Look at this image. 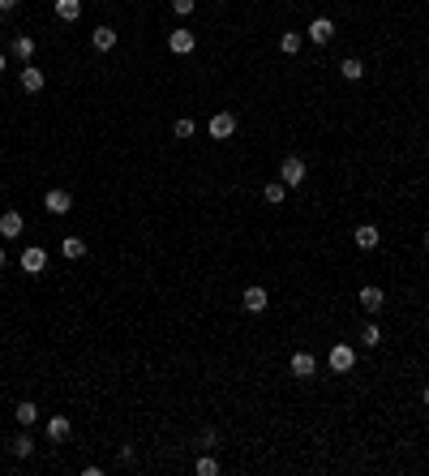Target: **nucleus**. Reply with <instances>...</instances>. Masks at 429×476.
Here are the masks:
<instances>
[{"label": "nucleus", "instance_id": "obj_1", "mask_svg": "<svg viewBox=\"0 0 429 476\" xmlns=\"http://www.w3.org/2000/svg\"><path fill=\"white\" fill-rule=\"evenodd\" d=\"M326 365H330V373H352L356 369L352 343H335V347H330V356H326Z\"/></svg>", "mask_w": 429, "mask_h": 476}, {"label": "nucleus", "instance_id": "obj_2", "mask_svg": "<svg viewBox=\"0 0 429 476\" xmlns=\"http://www.w3.org/2000/svg\"><path fill=\"white\" fill-rule=\"evenodd\" d=\"M18 262H22L26 275H43V271H47V249H43V245H26Z\"/></svg>", "mask_w": 429, "mask_h": 476}, {"label": "nucleus", "instance_id": "obj_3", "mask_svg": "<svg viewBox=\"0 0 429 476\" xmlns=\"http://www.w3.org/2000/svg\"><path fill=\"white\" fill-rule=\"evenodd\" d=\"M279 181L288 185V189H296V185H305V159H296V155H288L279 163Z\"/></svg>", "mask_w": 429, "mask_h": 476}, {"label": "nucleus", "instance_id": "obj_4", "mask_svg": "<svg viewBox=\"0 0 429 476\" xmlns=\"http://www.w3.org/2000/svg\"><path fill=\"white\" fill-rule=\"evenodd\" d=\"M43 211H47V215H69V211H73V194H69V189H47Z\"/></svg>", "mask_w": 429, "mask_h": 476}, {"label": "nucleus", "instance_id": "obj_5", "mask_svg": "<svg viewBox=\"0 0 429 476\" xmlns=\"http://www.w3.org/2000/svg\"><path fill=\"white\" fill-rule=\"evenodd\" d=\"M194 47H198V35H194V30L177 26V30H172V35H168V52H177V56H189V52H194Z\"/></svg>", "mask_w": 429, "mask_h": 476}, {"label": "nucleus", "instance_id": "obj_6", "mask_svg": "<svg viewBox=\"0 0 429 476\" xmlns=\"http://www.w3.org/2000/svg\"><path fill=\"white\" fill-rule=\"evenodd\" d=\"M305 39H309V43H317V47H326L330 39H335V22H330V18H313V22H309V30H305Z\"/></svg>", "mask_w": 429, "mask_h": 476}, {"label": "nucleus", "instance_id": "obj_7", "mask_svg": "<svg viewBox=\"0 0 429 476\" xmlns=\"http://www.w3.org/2000/svg\"><path fill=\"white\" fill-rule=\"evenodd\" d=\"M206 129H211V137H215V142H228V137L236 133V116H232V112H215Z\"/></svg>", "mask_w": 429, "mask_h": 476}, {"label": "nucleus", "instance_id": "obj_8", "mask_svg": "<svg viewBox=\"0 0 429 476\" xmlns=\"http://www.w3.org/2000/svg\"><path fill=\"white\" fill-rule=\"evenodd\" d=\"M22 232H26V219L18 211H5V215H0V236H5V241H18Z\"/></svg>", "mask_w": 429, "mask_h": 476}, {"label": "nucleus", "instance_id": "obj_9", "mask_svg": "<svg viewBox=\"0 0 429 476\" xmlns=\"http://www.w3.org/2000/svg\"><path fill=\"white\" fill-rule=\"evenodd\" d=\"M35 47H39V43H35V35H18V39L9 43V56H13V60H22V65H30Z\"/></svg>", "mask_w": 429, "mask_h": 476}, {"label": "nucleus", "instance_id": "obj_10", "mask_svg": "<svg viewBox=\"0 0 429 476\" xmlns=\"http://www.w3.org/2000/svg\"><path fill=\"white\" fill-rule=\"evenodd\" d=\"M116 39H120V35H116L112 26H94V30H90V47H94V52H112Z\"/></svg>", "mask_w": 429, "mask_h": 476}, {"label": "nucleus", "instance_id": "obj_11", "mask_svg": "<svg viewBox=\"0 0 429 476\" xmlns=\"http://www.w3.org/2000/svg\"><path fill=\"white\" fill-rule=\"evenodd\" d=\"M266 300H271V296H266V288L249 283V288H245V296H241V305H245L249 313H266Z\"/></svg>", "mask_w": 429, "mask_h": 476}, {"label": "nucleus", "instance_id": "obj_12", "mask_svg": "<svg viewBox=\"0 0 429 476\" xmlns=\"http://www.w3.org/2000/svg\"><path fill=\"white\" fill-rule=\"evenodd\" d=\"M18 86H22L26 94H39V90H43V69H35V65H22V73H18Z\"/></svg>", "mask_w": 429, "mask_h": 476}, {"label": "nucleus", "instance_id": "obj_13", "mask_svg": "<svg viewBox=\"0 0 429 476\" xmlns=\"http://www.w3.org/2000/svg\"><path fill=\"white\" fill-rule=\"evenodd\" d=\"M382 305H387V292L382 288H374V283H369V288H361V309L365 313H378Z\"/></svg>", "mask_w": 429, "mask_h": 476}, {"label": "nucleus", "instance_id": "obj_14", "mask_svg": "<svg viewBox=\"0 0 429 476\" xmlns=\"http://www.w3.org/2000/svg\"><path fill=\"white\" fill-rule=\"evenodd\" d=\"M352 241H356V249L369 253V249H378V241H382V236H378V228H374V224H361V228L352 232Z\"/></svg>", "mask_w": 429, "mask_h": 476}, {"label": "nucleus", "instance_id": "obj_15", "mask_svg": "<svg viewBox=\"0 0 429 476\" xmlns=\"http://www.w3.org/2000/svg\"><path fill=\"white\" fill-rule=\"evenodd\" d=\"M288 369H292V378H313V373H317V360H313L309 352H296Z\"/></svg>", "mask_w": 429, "mask_h": 476}, {"label": "nucleus", "instance_id": "obj_16", "mask_svg": "<svg viewBox=\"0 0 429 476\" xmlns=\"http://www.w3.org/2000/svg\"><path fill=\"white\" fill-rule=\"evenodd\" d=\"M13 421L22 425V429H30V425L39 421V404H30V399H22L18 408H13Z\"/></svg>", "mask_w": 429, "mask_h": 476}, {"label": "nucleus", "instance_id": "obj_17", "mask_svg": "<svg viewBox=\"0 0 429 476\" xmlns=\"http://www.w3.org/2000/svg\"><path fill=\"white\" fill-rule=\"evenodd\" d=\"M69 434H73L69 416H52V421H47V442H65Z\"/></svg>", "mask_w": 429, "mask_h": 476}, {"label": "nucleus", "instance_id": "obj_18", "mask_svg": "<svg viewBox=\"0 0 429 476\" xmlns=\"http://www.w3.org/2000/svg\"><path fill=\"white\" fill-rule=\"evenodd\" d=\"M60 253H65L69 262H77V258H86V241L82 236H65V241H60Z\"/></svg>", "mask_w": 429, "mask_h": 476}, {"label": "nucleus", "instance_id": "obj_19", "mask_svg": "<svg viewBox=\"0 0 429 476\" xmlns=\"http://www.w3.org/2000/svg\"><path fill=\"white\" fill-rule=\"evenodd\" d=\"M56 18L60 22H77L82 18V0H56Z\"/></svg>", "mask_w": 429, "mask_h": 476}, {"label": "nucleus", "instance_id": "obj_20", "mask_svg": "<svg viewBox=\"0 0 429 476\" xmlns=\"http://www.w3.org/2000/svg\"><path fill=\"white\" fill-rule=\"evenodd\" d=\"M339 77H343V82H361V77H365V65H361L356 56H348L343 65H339Z\"/></svg>", "mask_w": 429, "mask_h": 476}, {"label": "nucleus", "instance_id": "obj_21", "mask_svg": "<svg viewBox=\"0 0 429 476\" xmlns=\"http://www.w3.org/2000/svg\"><path fill=\"white\" fill-rule=\"evenodd\" d=\"M9 451L18 455V459H30V455H35V438H30V434H18V438L9 442Z\"/></svg>", "mask_w": 429, "mask_h": 476}, {"label": "nucleus", "instance_id": "obj_22", "mask_svg": "<svg viewBox=\"0 0 429 476\" xmlns=\"http://www.w3.org/2000/svg\"><path fill=\"white\" fill-rule=\"evenodd\" d=\"M300 39H305V35H296V30H283V35H279V52H283V56H296V52H300Z\"/></svg>", "mask_w": 429, "mask_h": 476}, {"label": "nucleus", "instance_id": "obj_23", "mask_svg": "<svg viewBox=\"0 0 429 476\" xmlns=\"http://www.w3.org/2000/svg\"><path fill=\"white\" fill-rule=\"evenodd\" d=\"M283 194H288V185H283V181H271V185L262 189V198L271 202V206H283Z\"/></svg>", "mask_w": 429, "mask_h": 476}, {"label": "nucleus", "instance_id": "obj_24", "mask_svg": "<svg viewBox=\"0 0 429 476\" xmlns=\"http://www.w3.org/2000/svg\"><path fill=\"white\" fill-rule=\"evenodd\" d=\"M194 472H198V476H219V459H215L211 451H206V455L198 459V464H194Z\"/></svg>", "mask_w": 429, "mask_h": 476}, {"label": "nucleus", "instance_id": "obj_25", "mask_svg": "<svg viewBox=\"0 0 429 476\" xmlns=\"http://www.w3.org/2000/svg\"><path fill=\"white\" fill-rule=\"evenodd\" d=\"M361 343H365V347H378V343H382V330H378L374 322H365V326H361Z\"/></svg>", "mask_w": 429, "mask_h": 476}, {"label": "nucleus", "instance_id": "obj_26", "mask_svg": "<svg viewBox=\"0 0 429 476\" xmlns=\"http://www.w3.org/2000/svg\"><path fill=\"white\" fill-rule=\"evenodd\" d=\"M194 129H198V124L189 120V116H181L177 124H172V133H177V137H194Z\"/></svg>", "mask_w": 429, "mask_h": 476}, {"label": "nucleus", "instance_id": "obj_27", "mask_svg": "<svg viewBox=\"0 0 429 476\" xmlns=\"http://www.w3.org/2000/svg\"><path fill=\"white\" fill-rule=\"evenodd\" d=\"M194 5H198V0H172V13H177V18H189Z\"/></svg>", "mask_w": 429, "mask_h": 476}, {"label": "nucleus", "instance_id": "obj_28", "mask_svg": "<svg viewBox=\"0 0 429 476\" xmlns=\"http://www.w3.org/2000/svg\"><path fill=\"white\" fill-rule=\"evenodd\" d=\"M202 447L215 451V447H219V434H215V429H202Z\"/></svg>", "mask_w": 429, "mask_h": 476}, {"label": "nucleus", "instance_id": "obj_29", "mask_svg": "<svg viewBox=\"0 0 429 476\" xmlns=\"http://www.w3.org/2000/svg\"><path fill=\"white\" fill-rule=\"evenodd\" d=\"M18 9V0H0V13H13Z\"/></svg>", "mask_w": 429, "mask_h": 476}, {"label": "nucleus", "instance_id": "obj_30", "mask_svg": "<svg viewBox=\"0 0 429 476\" xmlns=\"http://www.w3.org/2000/svg\"><path fill=\"white\" fill-rule=\"evenodd\" d=\"M421 404H425V408H429V382H425V386H421Z\"/></svg>", "mask_w": 429, "mask_h": 476}, {"label": "nucleus", "instance_id": "obj_31", "mask_svg": "<svg viewBox=\"0 0 429 476\" xmlns=\"http://www.w3.org/2000/svg\"><path fill=\"white\" fill-rule=\"evenodd\" d=\"M5 266H9V253H5V249H0V271H5Z\"/></svg>", "mask_w": 429, "mask_h": 476}, {"label": "nucleus", "instance_id": "obj_32", "mask_svg": "<svg viewBox=\"0 0 429 476\" xmlns=\"http://www.w3.org/2000/svg\"><path fill=\"white\" fill-rule=\"evenodd\" d=\"M5 65H9V60H5V52H0V73H5Z\"/></svg>", "mask_w": 429, "mask_h": 476}, {"label": "nucleus", "instance_id": "obj_33", "mask_svg": "<svg viewBox=\"0 0 429 476\" xmlns=\"http://www.w3.org/2000/svg\"><path fill=\"white\" fill-rule=\"evenodd\" d=\"M425 245H429V232H425Z\"/></svg>", "mask_w": 429, "mask_h": 476}]
</instances>
